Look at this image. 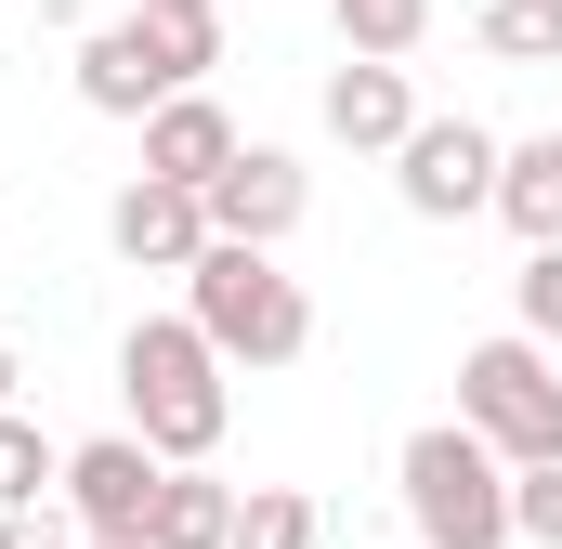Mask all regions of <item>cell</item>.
<instances>
[{
	"label": "cell",
	"instance_id": "obj_1",
	"mask_svg": "<svg viewBox=\"0 0 562 549\" xmlns=\"http://www.w3.org/2000/svg\"><path fill=\"white\" fill-rule=\"evenodd\" d=\"M183 314L210 327L223 367H301V354H314V288H301L276 249H249V236H210V249L183 262Z\"/></svg>",
	"mask_w": 562,
	"mask_h": 549
},
{
	"label": "cell",
	"instance_id": "obj_2",
	"mask_svg": "<svg viewBox=\"0 0 562 549\" xmlns=\"http://www.w3.org/2000/svg\"><path fill=\"white\" fill-rule=\"evenodd\" d=\"M119 406H132V432L157 458H210L223 445L236 393H223V354H210L196 314H144L132 340H119Z\"/></svg>",
	"mask_w": 562,
	"mask_h": 549
},
{
	"label": "cell",
	"instance_id": "obj_3",
	"mask_svg": "<svg viewBox=\"0 0 562 549\" xmlns=\"http://www.w3.org/2000/svg\"><path fill=\"white\" fill-rule=\"evenodd\" d=\"M210 66H223V13H157V0H132V13H105L79 40V105L92 119H157Z\"/></svg>",
	"mask_w": 562,
	"mask_h": 549
},
{
	"label": "cell",
	"instance_id": "obj_4",
	"mask_svg": "<svg viewBox=\"0 0 562 549\" xmlns=\"http://www.w3.org/2000/svg\"><path fill=\"white\" fill-rule=\"evenodd\" d=\"M393 484H406L419 549H510V458L471 418H419L406 458H393Z\"/></svg>",
	"mask_w": 562,
	"mask_h": 549
},
{
	"label": "cell",
	"instance_id": "obj_5",
	"mask_svg": "<svg viewBox=\"0 0 562 549\" xmlns=\"http://www.w3.org/2000/svg\"><path fill=\"white\" fill-rule=\"evenodd\" d=\"M458 418L510 458V471H537V458H562V354L550 340H471L458 354Z\"/></svg>",
	"mask_w": 562,
	"mask_h": 549
},
{
	"label": "cell",
	"instance_id": "obj_6",
	"mask_svg": "<svg viewBox=\"0 0 562 549\" xmlns=\"http://www.w3.org/2000/svg\"><path fill=\"white\" fill-rule=\"evenodd\" d=\"M497 157L510 144L484 132V119H419V132L393 144V183H406L419 223H471V210H497Z\"/></svg>",
	"mask_w": 562,
	"mask_h": 549
},
{
	"label": "cell",
	"instance_id": "obj_7",
	"mask_svg": "<svg viewBox=\"0 0 562 549\" xmlns=\"http://www.w3.org/2000/svg\"><path fill=\"white\" fill-rule=\"evenodd\" d=\"M157 484H170V458L144 445V432H92V445H66V524L79 537H144V511H157Z\"/></svg>",
	"mask_w": 562,
	"mask_h": 549
},
{
	"label": "cell",
	"instance_id": "obj_8",
	"mask_svg": "<svg viewBox=\"0 0 562 549\" xmlns=\"http://www.w3.org/2000/svg\"><path fill=\"white\" fill-rule=\"evenodd\" d=\"M196 197H210V236L288 249V236H301V210H314V170H301L288 144H236V157H223V170H210Z\"/></svg>",
	"mask_w": 562,
	"mask_h": 549
},
{
	"label": "cell",
	"instance_id": "obj_9",
	"mask_svg": "<svg viewBox=\"0 0 562 549\" xmlns=\"http://www.w3.org/2000/svg\"><path fill=\"white\" fill-rule=\"evenodd\" d=\"M105 249L132 274H183L196 249H210V197L196 183H157V170H132L119 197H105Z\"/></svg>",
	"mask_w": 562,
	"mask_h": 549
},
{
	"label": "cell",
	"instance_id": "obj_10",
	"mask_svg": "<svg viewBox=\"0 0 562 549\" xmlns=\"http://www.w3.org/2000/svg\"><path fill=\"white\" fill-rule=\"evenodd\" d=\"M406 132H419V92H406V66H393V53H340V66H327V144H353V157H393Z\"/></svg>",
	"mask_w": 562,
	"mask_h": 549
},
{
	"label": "cell",
	"instance_id": "obj_11",
	"mask_svg": "<svg viewBox=\"0 0 562 549\" xmlns=\"http://www.w3.org/2000/svg\"><path fill=\"white\" fill-rule=\"evenodd\" d=\"M132 132H144V170H157V183H210V170L249 144L210 92H170V105H157V119H132Z\"/></svg>",
	"mask_w": 562,
	"mask_h": 549
},
{
	"label": "cell",
	"instance_id": "obj_12",
	"mask_svg": "<svg viewBox=\"0 0 562 549\" xmlns=\"http://www.w3.org/2000/svg\"><path fill=\"white\" fill-rule=\"evenodd\" d=\"M223 537H236V484L210 458H170V484L144 511V549H223Z\"/></svg>",
	"mask_w": 562,
	"mask_h": 549
},
{
	"label": "cell",
	"instance_id": "obj_13",
	"mask_svg": "<svg viewBox=\"0 0 562 549\" xmlns=\"http://www.w3.org/2000/svg\"><path fill=\"white\" fill-rule=\"evenodd\" d=\"M497 223H510L524 249H550V236H562V132H537V144L497 157Z\"/></svg>",
	"mask_w": 562,
	"mask_h": 549
},
{
	"label": "cell",
	"instance_id": "obj_14",
	"mask_svg": "<svg viewBox=\"0 0 562 549\" xmlns=\"http://www.w3.org/2000/svg\"><path fill=\"white\" fill-rule=\"evenodd\" d=\"M53 484H66V445H53L26 406H0V511H40Z\"/></svg>",
	"mask_w": 562,
	"mask_h": 549
},
{
	"label": "cell",
	"instance_id": "obj_15",
	"mask_svg": "<svg viewBox=\"0 0 562 549\" xmlns=\"http://www.w3.org/2000/svg\"><path fill=\"white\" fill-rule=\"evenodd\" d=\"M471 40H484L497 66H562V0H484Z\"/></svg>",
	"mask_w": 562,
	"mask_h": 549
},
{
	"label": "cell",
	"instance_id": "obj_16",
	"mask_svg": "<svg viewBox=\"0 0 562 549\" xmlns=\"http://www.w3.org/2000/svg\"><path fill=\"white\" fill-rule=\"evenodd\" d=\"M314 537H327V524H314V497H301V484H249L223 549H314Z\"/></svg>",
	"mask_w": 562,
	"mask_h": 549
},
{
	"label": "cell",
	"instance_id": "obj_17",
	"mask_svg": "<svg viewBox=\"0 0 562 549\" xmlns=\"http://www.w3.org/2000/svg\"><path fill=\"white\" fill-rule=\"evenodd\" d=\"M327 13H340V53H393V66L419 53V26H431V0H327Z\"/></svg>",
	"mask_w": 562,
	"mask_h": 549
},
{
	"label": "cell",
	"instance_id": "obj_18",
	"mask_svg": "<svg viewBox=\"0 0 562 549\" xmlns=\"http://www.w3.org/2000/svg\"><path fill=\"white\" fill-rule=\"evenodd\" d=\"M510 314H524V340H550V354H562V236H550V249H524V274H510Z\"/></svg>",
	"mask_w": 562,
	"mask_h": 549
},
{
	"label": "cell",
	"instance_id": "obj_19",
	"mask_svg": "<svg viewBox=\"0 0 562 549\" xmlns=\"http://www.w3.org/2000/svg\"><path fill=\"white\" fill-rule=\"evenodd\" d=\"M510 537H524V549H562V458L510 471Z\"/></svg>",
	"mask_w": 562,
	"mask_h": 549
},
{
	"label": "cell",
	"instance_id": "obj_20",
	"mask_svg": "<svg viewBox=\"0 0 562 549\" xmlns=\"http://www.w3.org/2000/svg\"><path fill=\"white\" fill-rule=\"evenodd\" d=\"M0 549H79V524H66V497H40V511H0Z\"/></svg>",
	"mask_w": 562,
	"mask_h": 549
},
{
	"label": "cell",
	"instance_id": "obj_21",
	"mask_svg": "<svg viewBox=\"0 0 562 549\" xmlns=\"http://www.w3.org/2000/svg\"><path fill=\"white\" fill-rule=\"evenodd\" d=\"M13 380H26V367H13V340H0V406H13Z\"/></svg>",
	"mask_w": 562,
	"mask_h": 549
},
{
	"label": "cell",
	"instance_id": "obj_22",
	"mask_svg": "<svg viewBox=\"0 0 562 549\" xmlns=\"http://www.w3.org/2000/svg\"><path fill=\"white\" fill-rule=\"evenodd\" d=\"M157 13H223V0H157Z\"/></svg>",
	"mask_w": 562,
	"mask_h": 549
},
{
	"label": "cell",
	"instance_id": "obj_23",
	"mask_svg": "<svg viewBox=\"0 0 562 549\" xmlns=\"http://www.w3.org/2000/svg\"><path fill=\"white\" fill-rule=\"evenodd\" d=\"M79 549H144V537H79Z\"/></svg>",
	"mask_w": 562,
	"mask_h": 549
}]
</instances>
